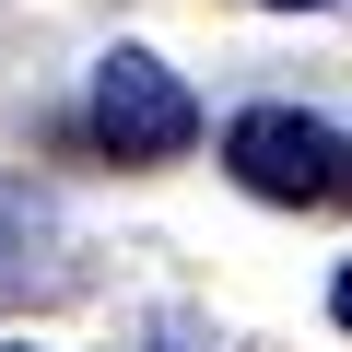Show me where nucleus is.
Returning a JSON list of instances; mask_svg holds the SVG:
<instances>
[{
    "mask_svg": "<svg viewBox=\"0 0 352 352\" xmlns=\"http://www.w3.org/2000/svg\"><path fill=\"white\" fill-rule=\"evenodd\" d=\"M71 282V235H59V200L0 176V305H36Z\"/></svg>",
    "mask_w": 352,
    "mask_h": 352,
    "instance_id": "obj_3",
    "label": "nucleus"
},
{
    "mask_svg": "<svg viewBox=\"0 0 352 352\" xmlns=\"http://www.w3.org/2000/svg\"><path fill=\"white\" fill-rule=\"evenodd\" d=\"M0 352H12V340H0Z\"/></svg>",
    "mask_w": 352,
    "mask_h": 352,
    "instance_id": "obj_7",
    "label": "nucleus"
},
{
    "mask_svg": "<svg viewBox=\"0 0 352 352\" xmlns=\"http://www.w3.org/2000/svg\"><path fill=\"white\" fill-rule=\"evenodd\" d=\"M153 352H200V329H153Z\"/></svg>",
    "mask_w": 352,
    "mask_h": 352,
    "instance_id": "obj_6",
    "label": "nucleus"
},
{
    "mask_svg": "<svg viewBox=\"0 0 352 352\" xmlns=\"http://www.w3.org/2000/svg\"><path fill=\"white\" fill-rule=\"evenodd\" d=\"M258 12H352V0H258Z\"/></svg>",
    "mask_w": 352,
    "mask_h": 352,
    "instance_id": "obj_5",
    "label": "nucleus"
},
{
    "mask_svg": "<svg viewBox=\"0 0 352 352\" xmlns=\"http://www.w3.org/2000/svg\"><path fill=\"white\" fill-rule=\"evenodd\" d=\"M223 176L247 200H282V212H329L352 200V129L305 118V106H247L223 129Z\"/></svg>",
    "mask_w": 352,
    "mask_h": 352,
    "instance_id": "obj_1",
    "label": "nucleus"
},
{
    "mask_svg": "<svg viewBox=\"0 0 352 352\" xmlns=\"http://www.w3.org/2000/svg\"><path fill=\"white\" fill-rule=\"evenodd\" d=\"M82 141L106 164H176L200 141V94L176 82L153 47H106L94 59V94H82Z\"/></svg>",
    "mask_w": 352,
    "mask_h": 352,
    "instance_id": "obj_2",
    "label": "nucleus"
},
{
    "mask_svg": "<svg viewBox=\"0 0 352 352\" xmlns=\"http://www.w3.org/2000/svg\"><path fill=\"white\" fill-rule=\"evenodd\" d=\"M329 317H340V329H352V258H340V282H329Z\"/></svg>",
    "mask_w": 352,
    "mask_h": 352,
    "instance_id": "obj_4",
    "label": "nucleus"
}]
</instances>
